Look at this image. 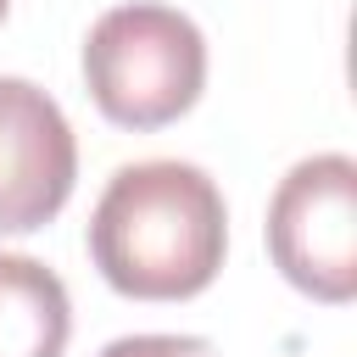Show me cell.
<instances>
[{"label":"cell","instance_id":"cell-1","mask_svg":"<svg viewBox=\"0 0 357 357\" xmlns=\"http://www.w3.org/2000/svg\"><path fill=\"white\" fill-rule=\"evenodd\" d=\"M229 251L223 190L195 162H128L89 212V262L128 301L201 296Z\"/></svg>","mask_w":357,"mask_h":357},{"label":"cell","instance_id":"cell-2","mask_svg":"<svg viewBox=\"0 0 357 357\" xmlns=\"http://www.w3.org/2000/svg\"><path fill=\"white\" fill-rule=\"evenodd\" d=\"M84 84L106 123L134 134L167 128L206 89V39L173 6H112L84 39Z\"/></svg>","mask_w":357,"mask_h":357},{"label":"cell","instance_id":"cell-3","mask_svg":"<svg viewBox=\"0 0 357 357\" xmlns=\"http://www.w3.org/2000/svg\"><path fill=\"white\" fill-rule=\"evenodd\" d=\"M268 257L312 301L357 296V162L340 151L296 162L268 201Z\"/></svg>","mask_w":357,"mask_h":357},{"label":"cell","instance_id":"cell-4","mask_svg":"<svg viewBox=\"0 0 357 357\" xmlns=\"http://www.w3.org/2000/svg\"><path fill=\"white\" fill-rule=\"evenodd\" d=\"M78 178L67 112L28 78H0V234L45 229Z\"/></svg>","mask_w":357,"mask_h":357},{"label":"cell","instance_id":"cell-5","mask_svg":"<svg viewBox=\"0 0 357 357\" xmlns=\"http://www.w3.org/2000/svg\"><path fill=\"white\" fill-rule=\"evenodd\" d=\"M73 335L67 284L39 262L0 251V357H61Z\"/></svg>","mask_w":357,"mask_h":357},{"label":"cell","instance_id":"cell-6","mask_svg":"<svg viewBox=\"0 0 357 357\" xmlns=\"http://www.w3.org/2000/svg\"><path fill=\"white\" fill-rule=\"evenodd\" d=\"M95 357H223V351L201 335H123Z\"/></svg>","mask_w":357,"mask_h":357},{"label":"cell","instance_id":"cell-7","mask_svg":"<svg viewBox=\"0 0 357 357\" xmlns=\"http://www.w3.org/2000/svg\"><path fill=\"white\" fill-rule=\"evenodd\" d=\"M6 11H11V0H0V22H6Z\"/></svg>","mask_w":357,"mask_h":357}]
</instances>
